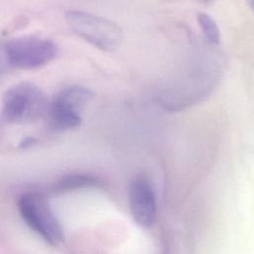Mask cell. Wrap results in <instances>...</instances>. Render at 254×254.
Here are the masks:
<instances>
[{
    "mask_svg": "<svg viewBox=\"0 0 254 254\" xmlns=\"http://www.w3.org/2000/svg\"><path fill=\"white\" fill-rule=\"evenodd\" d=\"M203 1H211V0H203Z\"/></svg>",
    "mask_w": 254,
    "mask_h": 254,
    "instance_id": "7c38bea8",
    "label": "cell"
},
{
    "mask_svg": "<svg viewBox=\"0 0 254 254\" xmlns=\"http://www.w3.org/2000/svg\"><path fill=\"white\" fill-rule=\"evenodd\" d=\"M35 142V139L34 138H31V137H28L26 139H24L21 143H20V147L21 148H28L30 146H32Z\"/></svg>",
    "mask_w": 254,
    "mask_h": 254,
    "instance_id": "30bf717a",
    "label": "cell"
},
{
    "mask_svg": "<svg viewBox=\"0 0 254 254\" xmlns=\"http://www.w3.org/2000/svg\"><path fill=\"white\" fill-rule=\"evenodd\" d=\"M197 22L207 41L212 44H218L220 34L215 21L205 13H199L197 14Z\"/></svg>",
    "mask_w": 254,
    "mask_h": 254,
    "instance_id": "ba28073f",
    "label": "cell"
},
{
    "mask_svg": "<svg viewBox=\"0 0 254 254\" xmlns=\"http://www.w3.org/2000/svg\"><path fill=\"white\" fill-rule=\"evenodd\" d=\"M20 214L26 224L45 242L59 246L64 239V229L46 197L38 192H26L18 200Z\"/></svg>",
    "mask_w": 254,
    "mask_h": 254,
    "instance_id": "7a4b0ae2",
    "label": "cell"
},
{
    "mask_svg": "<svg viewBox=\"0 0 254 254\" xmlns=\"http://www.w3.org/2000/svg\"><path fill=\"white\" fill-rule=\"evenodd\" d=\"M70 29L81 39L104 52H113L120 46L123 34L115 23L78 10L65 13Z\"/></svg>",
    "mask_w": 254,
    "mask_h": 254,
    "instance_id": "3957f363",
    "label": "cell"
},
{
    "mask_svg": "<svg viewBox=\"0 0 254 254\" xmlns=\"http://www.w3.org/2000/svg\"><path fill=\"white\" fill-rule=\"evenodd\" d=\"M48 109L43 90L34 82L22 81L6 90L2 98V117L9 123L26 124L40 119Z\"/></svg>",
    "mask_w": 254,
    "mask_h": 254,
    "instance_id": "6da1fadb",
    "label": "cell"
},
{
    "mask_svg": "<svg viewBox=\"0 0 254 254\" xmlns=\"http://www.w3.org/2000/svg\"><path fill=\"white\" fill-rule=\"evenodd\" d=\"M5 64H9L8 60H7L6 52H5V46L4 47L0 46V68L3 67V65Z\"/></svg>",
    "mask_w": 254,
    "mask_h": 254,
    "instance_id": "9c48e42d",
    "label": "cell"
},
{
    "mask_svg": "<svg viewBox=\"0 0 254 254\" xmlns=\"http://www.w3.org/2000/svg\"><path fill=\"white\" fill-rule=\"evenodd\" d=\"M129 203L132 216L137 224L150 227L156 218V197L151 186L142 179H137L129 187Z\"/></svg>",
    "mask_w": 254,
    "mask_h": 254,
    "instance_id": "8992f818",
    "label": "cell"
},
{
    "mask_svg": "<svg viewBox=\"0 0 254 254\" xmlns=\"http://www.w3.org/2000/svg\"><path fill=\"white\" fill-rule=\"evenodd\" d=\"M102 185V181L97 177L87 174H70L56 182L53 186V191L60 193L86 188H100Z\"/></svg>",
    "mask_w": 254,
    "mask_h": 254,
    "instance_id": "52a82bcc",
    "label": "cell"
},
{
    "mask_svg": "<svg viewBox=\"0 0 254 254\" xmlns=\"http://www.w3.org/2000/svg\"><path fill=\"white\" fill-rule=\"evenodd\" d=\"M90 89L80 85L63 88L53 99L49 109L50 123L56 130H68L81 122L80 110L91 99Z\"/></svg>",
    "mask_w": 254,
    "mask_h": 254,
    "instance_id": "5b68a950",
    "label": "cell"
},
{
    "mask_svg": "<svg viewBox=\"0 0 254 254\" xmlns=\"http://www.w3.org/2000/svg\"><path fill=\"white\" fill-rule=\"evenodd\" d=\"M9 64L23 69H34L52 62L58 47L50 39L25 36L13 39L5 45Z\"/></svg>",
    "mask_w": 254,
    "mask_h": 254,
    "instance_id": "277c9868",
    "label": "cell"
},
{
    "mask_svg": "<svg viewBox=\"0 0 254 254\" xmlns=\"http://www.w3.org/2000/svg\"><path fill=\"white\" fill-rule=\"evenodd\" d=\"M247 3L249 5V7L252 9V11L254 12V0H247Z\"/></svg>",
    "mask_w": 254,
    "mask_h": 254,
    "instance_id": "8fae6325",
    "label": "cell"
}]
</instances>
